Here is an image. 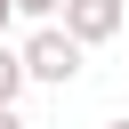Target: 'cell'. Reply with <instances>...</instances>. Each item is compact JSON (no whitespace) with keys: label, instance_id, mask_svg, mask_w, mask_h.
Instances as JSON below:
<instances>
[{"label":"cell","instance_id":"cell-1","mask_svg":"<svg viewBox=\"0 0 129 129\" xmlns=\"http://www.w3.org/2000/svg\"><path fill=\"white\" fill-rule=\"evenodd\" d=\"M16 64H24V89H32V81H40V89H73L81 64H89V48H73L56 24H32V32L16 40Z\"/></svg>","mask_w":129,"mask_h":129},{"label":"cell","instance_id":"cell-2","mask_svg":"<svg viewBox=\"0 0 129 129\" xmlns=\"http://www.w3.org/2000/svg\"><path fill=\"white\" fill-rule=\"evenodd\" d=\"M121 24H129V0H64V16H56V32L73 48H105Z\"/></svg>","mask_w":129,"mask_h":129},{"label":"cell","instance_id":"cell-3","mask_svg":"<svg viewBox=\"0 0 129 129\" xmlns=\"http://www.w3.org/2000/svg\"><path fill=\"white\" fill-rule=\"evenodd\" d=\"M24 97V64H16V48L0 40V105H16Z\"/></svg>","mask_w":129,"mask_h":129},{"label":"cell","instance_id":"cell-4","mask_svg":"<svg viewBox=\"0 0 129 129\" xmlns=\"http://www.w3.org/2000/svg\"><path fill=\"white\" fill-rule=\"evenodd\" d=\"M8 8H16V16H32V24H56V16H64V0H8Z\"/></svg>","mask_w":129,"mask_h":129},{"label":"cell","instance_id":"cell-5","mask_svg":"<svg viewBox=\"0 0 129 129\" xmlns=\"http://www.w3.org/2000/svg\"><path fill=\"white\" fill-rule=\"evenodd\" d=\"M0 129H24V113H16V105H0Z\"/></svg>","mask_w":129,"mask_h":129},{"label":"cell","instance_id":"cell-6","mask_svg":"<svg viewBox=\"0 0 129 129\" xmlns=\"http://www.w3.org/2000/svg\"><path fill=\"white\" fill-rule=\"evenodd\" d=\"M8 24H16V8H8V0H0V40H8Z\"/></svg>","mask_w":129,"mask_h":129},{"label":"cell","instance_id":"cell-7","mask_svg":"<svg viewBox=\"0 0 129 129\" xmlns=\"http://www.w3.org/2000/svg\"><path fill=\"white\" fill-rule=\"evenodd\" d=\"M105 129H129V121H105Z\"/></svg>","mask_w":129,"mask_h":129}]
</instances>
